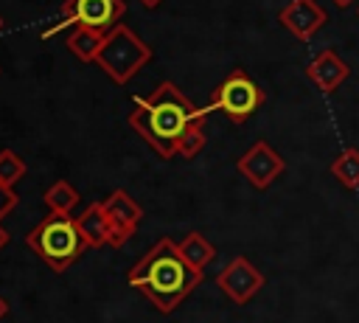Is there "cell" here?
Wrapping results in <instances>:
<instances>
[{
    "label": "cell",
    "instance_id": "1",
    "mask_svg": "<svg viewBox=\"0 0 359 323\" xmlns=\"http://www.w3.org/2000/svg\"><path fill=\"white\" fill-rule=\"evenodd\" d=\"M129 286L140 289L163 315H171L202 281V272L194 270L177 242H171L168 236H160L149 253L126 272Z\"/></svg>",
    "mask_w": 359,
    "mask_h": 323
},
{
    "label": "cell",
    "instance_id": "2",
    "mask_svg": "<svg viewBox=\"0 0 359 323\" xmlns=\"http://www.w3.org/2000/svg\"><path fill=\"white\" fill-rule=\"evenodd\" d=\"M199 112L174 81H160L149 95L135 101L126 121L163 160H171L177 157L182 132Z\"/></svg>",
    "mask_w": 359,
    "mask_h": 323
},
{
    "label": "cell",
    "instance_id": "3",
    "mask_svg": "<svg viewBox=\"0 0 359 323\" xmlns=\"http://www.w3.org/2000/svg\"><path fill=\"white\" fill-rule=\"evenodd\" d=\"M25 244L53 272H65L87 250V242H84L76 219L70 213H56V211H50L42 222L34 225V230L25 236Z\"/></svg>",
    "mask_w": 359,
    "mask_h": 323
},
{
    "label": "cell",
    "instance_id": "4",
    "mask_svg": "<svg viewBox=\"0 0 359 323\" xmlns=\"http://www.w3.org/2000/svg\"><path fill=\"white\" fill-rule=\"evenodd\" d=\"M151 59V48L123 22H118L112 31H107L104 45L95 56V65L115 81V84H126L143 65H149Z\"/></svg>",
    "mask_w": 359,
    "mask_h": 323
},
{
    "label": "cell",
    "instance_id": "5",
    "mask_svg": "<svg viewBox=\"0 0 359 323\" xmlns=\"http://www.w3.org/2000/svg\"><path fill=\"white\" fill-rule=\"evenodd\" d=\"M264 101H266L264 90H261L241 67H236V70H230V73L219 81V87L213 90V95H210V110L224 112L233 124H244L250 115H255V112L261 110Z\"/></svg>",
    "mask_w": 359,
    "mask_h": 323
},
{
    "label": "cell",
    "instance_id": "6",
    "mask_svg": "<svg viewBox=\"0 0 359 323\" xmlns=\"http://www.w3.org/2000/svg\"><path fill=\"white\" fill-rule=\"evenodd\" d=\"M123 11H126L123 0H65L62 17L50 28L42 31V39H48L65 28H73V25H90L98 31H112L121 22Z\"/></svg>",
    "mask_w": 359,
    "mask_h": 323
},
{
    "label": "cell",
    "instance_id": "7",
    "mask_svg": "<svg viewBox=\"0 0 359 323\" xmlns=\"http://www.w3.org/2000/svg\"><path fill=\"white\" fill-rule=\"evenodd\" d=\"M236 169L241 177H247V183L258 191L269 188L283 171H286V160L266 143V140H255L238 160H236Z\"/></svg>",
    "mask_w": 359,
    "mask_h": 323
},
{
    "label": "cell",
    "instance_id": "8",
    "mask_svg": "<svg viewBox=\"0 0 359 323\" xmlns=\"http://www.w3.org/2000/svg\"><path fill=\"white\" fill-rule=\"evenodd\" d=\"M266 278L264 272L247 258V256H236L224 270H219L216 275V286L233 301V303H247L252 301L261 289H264Z\"/></svg>",
    "mask_w": 359,
    "mask_h": 323
},
{
    "label": "cell",
    "instance_id": "9",
    "mask_svg": "<svg viewBox=\"0 0 359 323\" xmlns=\"http://www.w3.org/2000/svg\"><path fill=\"white\" fill-rule=\"evenodd\" d=\"M101 202H104V211H107V219H109V244L123 247L135 236V230L143 219V208L123 188H115Z\"/></svg>",
    "mask_w": 359,
    "mask_h": 323
},
{
    "label": "cell",
    "instance_id": "10",
    "mask_svg": "<svg viewBox=\"0 0 359 323\" xmlns=\"http://www.w3.org/2000/svg\"><path fill=\"white\" fill-rule=\"evenodd\" d=\"M278 22L300 42H309L328 22V14L317 0H289L278 11Z\"/></svg>",
    "mask_w": 359,
    "mask_h": 323
},
{
    "label": "cell",
    "instance_id": "11",
    "mask_svg": "<svg viewBox=\"0 0 359 323\" xmlns=\"http://www.w3.org/2000/svg\"><path fill=\"white\" fill-rule=\"evenodd\" d=\"M306 76H309V81H311L320 93H334V90H339V84L351 76V67L345 65V59H342L334 48H325V51H320V53L306 65Z\"/></svg>",
    "mask_w": 359,
    "mask_h": 323
},
{
    "label": "cell",
    "instance_id": "12",
    "mask_svg": "<svg viewBox=\"0 0 359 323\" xmlns=\"http://www.w3.org/2000/svg\"><path fill=\"white\" fill-rule=\"evenodd\" d=\"M76 225L87 242V247H104L109 244V219L104 211V202H93L76 216Z\"/></svg>",
    "mask_w": 359,
    "mask_h": 323
},
{
    "label": "cell",
    "instance_id": "13",
    "mask_svg": "<svg viewBox=\"0 0 359 323\" xmlns=\"http://www.w3.org/2000/svg\"><path fill=\"white\" fill-rule=\"evenodd\" d=\"M104 37H107V31H98V28H90V25H73L70 34L65 37V45L81 62H95V56L104 45Z\"/></svg>",
    "mask_w": 359,
    "mask_h": 323
},
{
    "label": "cell",
    "instance_id": "14",
    "mask_svg": "<svg viewBox=\"0 0 359 323\" xmlns=\"http://www.w3.org/2000/svg\"><path fill=\"white\" fill-rule=\"evenodd\" d=\"M328 171L331 177H337V183L348 191H356L359 188V149L356 146H348L342 149L331 163H328Z\"/></svg>",
    "mask_w": 359,
    "mask_h": 323
},
{
    "label": "cell",
    "instance_id": "15",
    "mask_svg": "<svg viewBox=\"0 0 359 323\" xmlns=\"http://www.w3.org/2000/svg\"><path fill=\"white\" fill-rule=\"evenodd\" d=\"M177 247H180L182 258H185L194 270H199V272H202V270L216 258V247H213L202 233H196V230H191V233H188Z\"/></svg>",
    "mask_w": 359,
    "mask_h": 323
},
{
    "label": "cell",
    "instance_id": "16",
    "mask_svg": "<svg viewBox=\"0 0 359 323\" xmlns=\"http://www.w3.org/2000/svg\"><path fill=\"white\" fill-rule=\"evenodd\" d=\"M42 202L56 213H70L79 205V191L67 180H56L42 191Z\"/></svg>",
    "mask_w": 359,
    "mask_h": 323
},
{
    "label": "cell",
    "instance_id": "17",
    "mask_svg": "<svg viewBox=\"0 0 359 323\" xmlns=\"http://www.w3.org/2000/svg\"><path fill=\"white\" fill-rule=\"evenodd\" d=\"M205 121H208V110H202L191 124H188V129L182 132V138H180V149H177V154L180 157H185V160H194L202 149H205Z\"/></svg>",
    "mask_w": 359,
    "mask_h": 323
},
{
    "label": "cell",
    "instance_id": "18",
    "mask_svg": "<svg viewBox=\"0 0 359 323\" xmlns=\"http://www.w3.org/2000/svg\"><path fill=\"white\" fill-rule=\"evenodd\" d=\"M25 177V163L14 149H0V183L14 188L17 180Z\"/></svg>",
    "mask_w": 359,
    "mask_h": 323
},
{
    "label": "cell",
    "instance_id": "19",
    "mask_svg": "<svg viewBox=\"0 0 359 323\" xmlns=\"http://www.w3.org/2000/svg\"><path fill=\"white\" fill-rule=\"evenodd\" d=\"M14 205H17V194H14V188H8V185L0 183V219H3L6 213H11Z\"/></svg>",
    "mask_w": 359,
    "mask_h": 323
},
{
    "label": "cell",
    "instance_id": "20",
    "mask_svg": "<svg viewBox=\"0 0 359 323\" xmlns=\"http://www.w3.org/2000/svg\"><path fill=\"white\" fill-rule=\"evenodd\" d=\"M8 239H11V236H8V230H6L3 225H0V250H3L6 244H8Z\"/></svg>",
    "mask_w": 359,
    "mask_h": 323
},
{
    "label": "cell",
    "instance_id": "21",
    "mask_svg": "<svg viewBox=\"0 0 359 323\" xmlns=\"http://www.w3.org/2000/svg\"><path fill=\"white\" fill-rule=\"evenodd\" d=\"M6 315H8V301H6L3 295H0V320H3Z\"/></svg>",
    "mask_w": 359,
    "mask_h": 323
},
{
    "label": "cell",
    "instance_id": "22",
    "mask_svg": "<svg viewBox=\"0 0 359 323\" xmlns=\"http://www.w3.org/2000/svg\"><path fill=\"white\" fill-rule=\"evenodd\" d=\"M331 3H334V6H337V8H348V6H351V3H353V0H331Z\"/></svg>",
    "mask_w": 359,
    "mask_h": 323
},
{
    "label": "cell",
    "instance_id": "23",
    "mask_svg": "<svg viewBox=\"0 0 359 323\" xmlns=\"http://www.w3.org/2000/svg\"><path fill=\"white\" fill-rule=\"evenodd\" d=\"M140 3H143V6H146V8H157V6H160V3H163V0H140Z\"/></svg>",
    "mask_w": 359,
    "mask_h": 323
},
{
    "label": "cell",
    "instance_id": "24",
    "mask_svg": "<svg viewBox=\"0 0 359 323\" xmlns=\"http://www.w3.org/2000/svg\"><path fill=\"white\" fill-rule=\"evenodd\" d=\"M0 31H3V17H0Z\"/></svg>",
    "mask_w": 359,
    "mask_h": 323
}]
</instances>
